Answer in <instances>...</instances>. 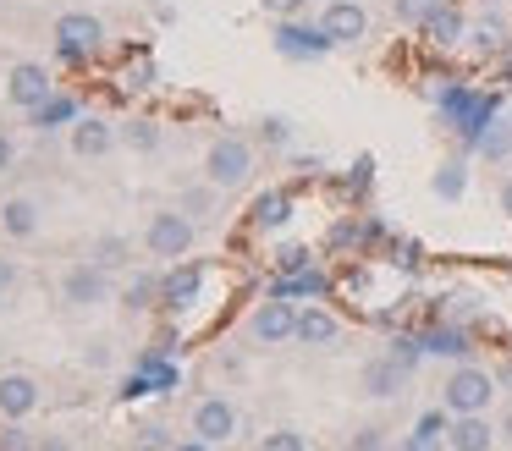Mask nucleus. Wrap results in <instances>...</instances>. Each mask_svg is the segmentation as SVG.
<instances>
[{"label": "nucleus", "mask_w": 512, "mask_h": 451, "mask_svg": "<svg viewBox=\"0 0 512 451\" xmlns=\"http://www.w3.org/2000/svg\"><path fill=\"white\" fill-rule=\"evenodd\" d=\"M397 451H446V435H430V429H413Z\"/></svg>", "instance_id": "c9c22d12"}, {"label": "nucleus", "mask_w": 512, "mask_h": 451, "mask_svg": "<svg viewBox=\"0 0 512 451\" xmlns=\"http://www.w3.org/2000/svg\"><path fill=\"white\" fill-rule=\"evenodd\" d=\"M331 50H336V39L320 22H298V17L276 22V55H287V61H320V55H331Z\"/></svg>", "instance_id": "39448f33"}, {"label": "nucleus", "mask_w": 512, "mask_h": 451, "mask_svg": "<svg viewBox=\"0 0 512 451\" xmlns=\"http://www.w3.org/2000/svg\"><path fill=\"white\" fill-rule=\"evenodd\" d=\"M193 237H199V226H193L182 209H155V215H149V226H144V248L155 253V259H166V264L188 259Z\"/></svg>", "instance_id": "7ed1b4c3"}, {"label": "nucleus", "mask_w": 512, "mask_h": 451, "mask_svg": "<svg viewBox=\"0 0 512 451\" xmlns=\"http://www.w3.org/2000/svg\"><path fill=\"white\" fill-rule=\"evenodd\" d=\"M336 336H342V319H336L331 308H320V303L298 308V341L303 347H331Z\"/></svg>", "instance_id": "f3484780"}, {"label": "nucleus", "mask_w": 512, "mask_h": 451, "mask_svg": "<svg viewBox=\"0 0 512 451\" xmlns=\"http://www.w3.org/2000/svg\"><path fill=\"white\" fill-rule=\"evenodd\" d=\"M50 94H61L56 77H50V66H39V61H17L12 72H6V99H12V105L23 110V116H28V110H39Z\"/></svg>", "instance_id": "0eeeda50"}, {"label": "nucleus", "mask_w": 512, "mask_h": 451, "mask_svg": "<svg viewBox=\"0 0 512 451\" xmlns=\"http://www.w3.org/2000/svg\"><path fill=\"white\" fill-rule=\"evenodd\" d=\"M199 292H204V264H193V259H177L160 275V308H171V314L199 303Z\"/></svg>", "instance_id": "9b49d317"}, {"label": "nucleus", "mask_w": 512, "mask_h": 451, "mask_svg": "<svg viewBox=\"0 0 512 451\" xmlns=\"http://www.w3.org/2000/svg\"><path fill=\"white\" fill-rule=\"evenodd\" d=\"M122 88H127V94H149V88H155V61L127 66V72H122Z\"/></svg>", "instance_id": "7c9ffc66"}, {"label": "nucleus", "mask_w": 512, "mask_h": 451, "mask_svg": "<svg viewBox=\"0 0 512 451\" xmlns=\"http://www.w3.org/2000/svg\"><path fill=\"white\" fill-rule=\"evenodd\" d=\"M320 28L331 33L336 44H358L369 33V11L358 6V0H331V6L320 11Z\"/></svg>", "instance_id": "f8f14e48"}, {"label": "nucleus", "mask_w": 512, "mask_h": 451, "mask_svg": "<svg viewBox=\"0 0 512 451\" xmlns=\"http://www.w3.org/2000/svg\"><path fill=\"white\" fill-rule=\"evenodd\" d=\"M248 171H254V143L248 138H215L210 154H204V182H215L221 193H232V187L248 182Z\"/></svg>", "instance_id": "f03ea898"}, {"label": "nucleus", "mask_w": 512, "mask_h": 451, "mask_svg": "<svg viewBox=\"0 0 512 451\" xmlns=\"http://www.w3.org/2000/svg\"><path fill=\"white\" fill-rule=\"evenodd\" d=\"M424 352H435V358H468V336L457 325H435L424 336Z\"/></svg>", "instance_id": "393cba45"}, {"label": "nucleus", "mask_w": 512, "mask_h": 451, "mask_svg": "<svg viewBox=\"0 0 512 451\" xmlns=\"http://www.w3.org/2000/svg\"><path fill=\"white\" fill-rule=\"evenodd\" d=\"M441 6H446V0H391V11H397L402 28H424Z\"/></svg>", "instance_id": "c85d7f7f"}, {"label": "nucleus", "mask_w": 512, "mask_h": 451, "mask_svg": "<svg viewBox=\"0 0 512 451\" xmlns=\"http://www.w3.org/2000/svg\"><path fill=\"white\" fill-rule=\"evenodd\" d=\"M501 440H512V407L501 413Z\"/></svg>", "instance_id": "de8ad7c7"}, {"label": "nucleus", "mask_w": 512, "mask_h": 451, "mask_svg": "<svg viewBox=\"0 0 512 451\" xmlns=\"http://www.w3.org/2000/svg\"><path fill=\"white\" fill-rule=\"evenodd\" d=\"M259 138H265L270 149H287V143H292V121L287 116H265V121H259Z\"/></svg>", "instance_id": "2f4dec72"}, {"label": "nucleus", "mask_w": 512, "mask_h": 451, "mask_svg": "<svg viewBox=\"0 0 512 451\" xmlns=\"http://www.w3.org/2000/svg\"><path fill=\"white\" fill-rule=\"evenodd\" d=\"M507 39H512V22L507 17H496V11H485V17H474L468 22V50L474 55H501L507 50Z\"/></svg>", "instance_id": "dca6fc26"}, {"label": "nucleus", "mask_w": 512, "mask_h": 451, "mask_svg": "<svg viewBox=\"0 0 512 451\" xmlns=\"http://www.w3.org/2000/svg\"><path fill=\"white\" fill-rule=\"evenodd\" d=\"M496 374L490 369H479V363H457L452 374H446V385H441V407L446 413H485L490 402H496Z\"/></svg>", "instance_id": "f257e3e1"}, {"label": "nucleus", "mask_w": 512, "mask_h": 451, "mask_svg": "<svg viewBox=\"0 0 512 451\" xmlns=\"http://www.w3.org/2000/svg\"><path fill=\"white\" fill-rule=\"evenodd\" d=\"M105 44V22L89 17V11H67V17H56V55L72 66H83L94 50Z\"/></svg>", "instance_id": "20e7f679"}, {"label": "nucleus", "mask_w": 512, "mask_h": 451, "mask_svg": "<svg viewBox=\"0 0 512 451\" xmlns=\"http://www.w3.org/2000/svg\"><path fill=\"white\" fill-rule=\"evenodd\" d=\"M127 259H133V242L127 237H116V231H105V237H94L89 242V264H100V270H127Z\"/></svg>", "instance_id": "5701e85b"}, {"label": "nucleus", "mask_w": 512, "mask_h": 451, "mask_svg": "<svg viewBox=\"0 0 512 451\" xmlns=\"http://www.w3.org/2000/svg\"><path fill=\"white\" fill-rule=\"evenodd\" d=\"M0 231H6V237H34L39 231V204L34 198H6V204H0Z\"/></svg>", "instance_id": "412c9836"}, {"label": "nucleus", "mask_w": 512, "mask_h": 451, "mask_svg": "<svg viewBox=\"0 0 512 451\" xmlns=\"http://www.w3.org/2000/svg\"><path fill=\"white\" fill-rule=\"evenodd\" d=\"M188 429H193L199 440H210V446H221V440L237 435V407L226 402V396H199V402H193Z\"/></svg>", "instance_id": "1a4fd4ad"}, {"label": "nucleus", "mask_w": 512, "mask_h": 451, "mask_svg": "<svg viewBox=\"0 0 512 451\" xmlns=\"http://www.w3.org/2000/svg\"><path fill=\"white\" fill-rule=\"evenodd\" d=\"M259 451H309V440H303L298 429H270V435L259 440Z\"/></svg>", "instance_id": "473e14b6"}, {"label": "nucleus", "mask_w": 512, "mask_h": 451, "mask_svg": "<svg viewBox=\"0 0 512 451\" xmlns=\"http://www.w3.org/2000/svg\"><path fill=\"white\" fill-rule=\"evenodd\" d=\"M122 143H127V149H138V154H155L160 149V121L155 116H133L122 127Z\"/></svg>", "instance_id": "a878e982"}, {"label": "nucleus", "mask_w": 512, "mask_h": 451, "mask_svg": "<svg viewBox=\"0 0 512 451\" xmlns=\"http://www.w3.org/2000/svg\"><path fill=\"white\" fill-rule=\"evenodd\" d=\"M419 33L435 44V50H452V44H463V39H468V17H463L457 6H441V11H435V17L419 28Z\"/></svg>", "instance_id": "6ab92c4d"}, {"label": "nucleus", "mask_w": 512, "mask_h": 451, "mask_svg": "<svg viewBox=\"0 0 512 451\" xmlns=\"http://www.w3.org/2000/svg\"><path fill=\"white\" fill-rule=\"evenodd\" d=\"M430 193H435V198H446V204L468 193V160H463V154H452V160H441V165H435Z\"/></svg>", "instance_id": "4be33fe9"}, {"label": "nucleus", "mask_w": 512, "mask_h": 451, "mask_svg": "<svg viewBox=\"0 0 512 451\" xmlns=\"http://www.w3.org/2000/svg\"><path fill=\"white\" fill-rule=\"evenodd\" d=\"M149 391H155V380H149V374H127L116 396H122V402H138V396H149Z\"/></svg>", "instance_id": "e433bc0d"}, {"label": "nucleus", "mask_w": 512, "mask_h": 451, "mask_svg": "<svg viewBox=\"0 0 512 451\" xmlns=\"http://www.w3.org/2000/svg\"><path fill=\"white\" fill-rule=\"evenodd\" d=\"M501 215L512 220V171H507V182H501Z\"/></svg>", "instance_id": "37998d69"}, {"label": "nucleus", "mask_w": 512, "mask_h": 451, "mask_svg": "<svg viewBox=\"0 0 512 451\" xmlns=\"http://www.w3.org/2000/svg\"><path fill=\"white\" fill-rule=\"evenodd\" d=\"M474 149L485 160H512V116H490V127L474 138Z\"/></svg>", "instance_id": "b1692460"}, {"label": "nucleus", "mask_w": 512, "mask_h": 451, "mask_svg": "<svg viewBox=\"0 0 512 451\" xmlns=\"http://www.w3.org/2000/svg\"><path fill=\"white\" fill-rule=\"evenodd\" d=\"M496 385H507V391H512V363H501V369H496Z\"/></svg>", "instance_id": "a18cd8bd"}, {"label": "nucleus", "mask_w": 512, "mask_h": 451, "mask_svg": "<svg viewBox=\"0 0 512 451\" xmlns=\"http://www.w3.org/2000/svg\"><path fill=\"white\" fill-rule=\"evenodd\" d=\"M138 451H166V429L144 424V429H138Z\"/></svg>", "instance_id": "58836bf2"}, {"label": "nucleus", "mask_w": 512, "mask_h": 451, "mask_svg": "<svg viewBox=\"0 0 512 451\" xmlns=\"http://www.w3.org/2000/svg\"><path fill=\"white\" fill-rule=\"evenodd\" d=\"M287 220H292V193H281V187L259 193L254 209H248V226H254V231H281Z\"/></svg>", "instance_id": "a211bd4d"}, {"label": "nucleus", "mask_w": 512, "mask_h": 451, "mask_svg": "<svg viewBox=\"0 0 512 451\" xmlns=\"http://www.w3.org/2000/svg\"><path fill=\"white\" fill-rule=\"evenodd\" d=\"M215 193H221L215 182H204V187H188V193L177 198V209L193 220V226H199V220H210V215H215Z\"/></svg>", "instance_id": "cd10ccee"}, {"label": "nucleus", "mask_w": 512, "mask_h": 451, "mask_svg": "<svg viewBox=\"0 0 512 451\" xmlns=\"http://www.w3.org/2000/svg\"><path fill=\"white\" fill-rule=\"evenodd\" d=\"M380 446H386V429H375V424H364L353 435V451H380Z\"/></svg>", "instance_id": "4c0bfd02"}, {"label": "nucleus", "mask_w": 512, "mask_h": 451, "mask_svg": "<svg viewBox=\"0 0 512 451\" xmlns=\"http://www.w3.org/2000/svg\"><path fill=\"white\" fill-rule=\"evenodd\" d=\"M138 374H149V380H155L160 391H171V385H177V369L166 363V352H160V347H149L144 358H138Z\"/></svg>", "instance_id": "c756f323"}, {"label": "nucleus", "mask_w": 512, "mask_h": 451, "mask_svg": "<svg viewBox=\"0 0 512 451\" xmlns=\"http://www.w3.org/2000/svg\"><path fill=\"white\" fill-rule=\"evenodd\" d=\"M369 182H375V160H369V154H358L353 160V171H347V193H369Z\"/></svg>", "instance_id": "72a5a7b5"}, {"label": "nucleus", "mask_w": 512, "mask_h": 451, "mask_svg": "<svg viewBox=\"0 0 512 451\" xmlns=\"http://www.w3.org/2000/svg\"><path fill=\"white\" fill-rule=\"evenodd\" d=\"M248 336H254L259 347L298 341V308H292V297H265V303L248 314Z\"/></svg>", "instance_id": "423d86ee"}, {"label": "nucleus", "mask_w": 512, "mask_h": 451, "mask_svg": "<svg viewBox=\"0 0 512 451\" xmlns=\"http://www.w3.org/2000/svg\"><path fill=\"white\" fill-rule=\"evenodd\" d=\"M496 446V424L485 413H457L446 424V451H490Z\"/></svg>", "instance_id": "4468645a"}, {"label": "nucleus", "mask_w": 512, "mask_h": 451, "mask_svg": "<svg viewBox=\"0 0 512 451\" xmlns=\"http://www.w3.org/2000/svg\"><path fill=\"white\" fill-rule=\"evenodd\" d=\"M61 297H67L72 308H100L111 303V270H100V264H72L67 275H61Z\"/></svg>", "instance_id": "6e6552de"}, {"label": "nucleus", "mask_w": 512, "mask_h": 451, "mask_svg": "<svg viewBox=\"0 0 512 451\" xmlns=\"http://www.w3.org/2000/svg\"><path fill=\"white\" fill-rule=\"evenodd\" d=\"M72 121H78V99L72 94H50L39 110H28V127L34 132H56V127H72Z\"/></svg>", "instance_id": "aec40b11"}, {"label": "nucleus", "mask_w": 512, "mask_h": 451, "mask_svg": "<svg viewBox=\"0 0 512 451\" xmlns=\"http://www.w3.org/2000/svg\"><path fill=\"white\" fill-rule=\"evenodd\" d=\"M39 407V380L34 374H23V369H12V374H0V418H28Z\"/></svg>", "instance_id": "2eb2a0df"}, {"label": "nucleus", "mask_w": 512, "mask_h": 451, "mask_svg": "<svg viewBox=\"0 0 512 451\" xmlns=\"http://www.w3.org/2000/svg\"><path fill=\"white\" fill-rule=\"evenodd\" d=\"M116 149V127L105 116H78L72 121V154L78 160H105Z\"/></svg>", "instance_id": "ddd939ff"}, {"label": "nucleus", "mask_w": 512, "mask_h": 451, "mask_svg": "<svg viewBox=\"0 0 512 451\" xmlns=\"http://www.w3.org/2000/svg\"><path fill=\"white\" fill-rule=\"evenodd\" d=\"M12 160H17V149H12V138L0 132V171H12Z\"/></svg>", "instance_id": "79ce46f5"}, {"label": "nucleus", "mask_w": 512, "mask_h": 451, "mask_svg": "<svg viewBox=\"0 0 512 451\" xmlns=\"http://www.w3.org/2000/svg\"><path fill=\"white\" fill-rule=\"evenodd\" d=\"M408 374H413V369L397 358V352H380V358H369V363H364L358 385H364V396H375V402H391V396H402Z\"/></svg>", "instance_id": "9d476101"}, {"label": "nucleus", "mask_w": 512, "mask_h": 451, "mask_svg": "<svg viewBox=\"0 0 512 451\" xmlns=\"http://www.w3.org/2000/svg\"><path fill=\"white\" fill-rule=\"evenodd\" d=\"M259 6H265L270 17H298V11H303V0H259Z\"/></svg>", "instance_id": "ea45409f"}, {"label": "nucleus", "mask_w": 512, "mask_h": 451, "mask_svg": "<svg viewBox=\"0 0 512 451\" xmlns=\"http://www.w3.org/2000/svg\"><path fill=\"white\" fill-rule=\"evenodd\" d=\"M12 286H17V264H12V259H0V297L12 292Z\"/></svg>", "instance_id": "a19ab883"}, {"label": "nucleus", "mask_w": 512, "mask_h": 451, "mask_svg": "<svg viewBox=\"0 0 512 451\" xmlns=\"http://www.w3.org/2000/svg\"><path fill=\"white\" fill-rule=\"evenodd\" d=\"M122 303L127 308H160V275H127V286H122Z\"/></svg>", "instance_id": "bb28decb"}, {"label": "nucleus", "mask_w": 512, "mask_h": 451, "mask_svg": "<svg viewBox=\"0 0 512 451\" xmlns=\"http://www.w3.org/2000/svg\"><path fill=\"white\" fill-rule=\"evenodd\" d=\"M34 451H72V440H39Z\"/></svg>", "instance_id": "c03bdc74"}, {"label": "nucleus", "mask_w": 512, "mask_h": 451, "mask_svg": "<svg viewBox=\"0 0 512 451\" xmlns=\"http://www.w3.org/2000/svg\"><path fill=\"white\" fill-rule=\"evenodd\" d=\"M309 264H314L309 248H298V242H287V248L276 253V270H281V275H298V270H309Z\"/></svg>", "instance_id": "f704fd0d"}, {"label": "nucleus", "mask_w": 512, "mask_h": 451, "mask_svg": "<svg viewBox=\"0 0 512 451\" xmlns=\"http://www.w3.org/2000/svg\"><path fill=\"white\" fill-rule=\"evenodd\" d=\"M204 446H210V440H199V435H193V440H182L177 451H204Z\"/></svg>", "instance_id": "49530a36"}]
</instances>
